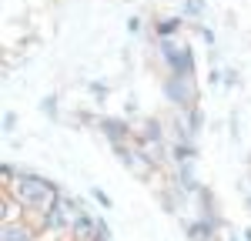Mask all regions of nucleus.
Listing matches in <instances>:
<instances>
[{
	"instance_id": "obj_2",
	"label": "nucleus",
	"mask_w": 251,
	"mask_h": 241,
	"mask_svg": "<svg viewBox=\"0 0 251 241\" xmlns=\"http://www.w3.org/2000/svg\"><path fill=\"white\" fill-rule=\"evenodd\" d=\"M3 241H34L30 238V231L17 224V221H3Z\"/></svg>"
},
{
	"instance_id": "obj_1",
	"label": "nucleus",
	"mask_w": 251,
	"mask_h": 241,
	"mask_svg": "<svg viewBox=\"0 0 251 241\" xmlns=\"http://www.w3.org/2000/svg\"><path fill=\"white\" fill-rule=\"evenodd\" d=\"M14 191H17V201L24 204V208H44V211H47V208L57 201V188H54L50 181L37 178V174H24V178H17Z\"/></svg>"
}]
</instances>
